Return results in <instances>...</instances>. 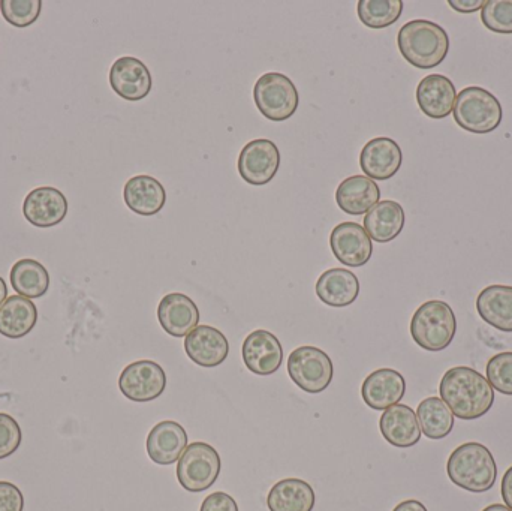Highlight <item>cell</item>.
<instances>
[{
    "label": "cell",
    "instance_id": "cell-25",
    "mask_svg": "<svg viewBox=\"0 0 512 511\" xmlns=\"http://www.w3.org/2000/svg\"><path fill=\"white\" fill-rule=\"evenodd\" d=\"M405 221V210L397 201H379L364 216V230L376 243H388L400 236Z\"/></svg>",
    "mask_w": 512,
    "mask_h": 511
},
{
    "label": "cell",
    "instance_id": "cell-7",
    "mask_svg": "<svg viewBox=\"0 0 512 511\" xmlns=\"http://www.w3.org/2000/svg\"><path fill=\"white\" fill-rule=\"evenodd\" d=\"M256 108L273 122H283L294 116L298 108V92L292 80L279 72L259 77L254 87Z\"/></svg>",
    "mask_w": 512,
    "mask_h": 511
},
{
    "label": "cell",
    "instance_id": "cell-34",
    "mask_svg": "<svg viewBox=\"0 0 512 511\" xmlns=\"http://www.w3.org/2000/svg\"><path fill=\"white\" fill-rule=\"evenodd\" d=\"M486 375L493 390L512 396V351L493 356L487 363Z\"/></svg>",
    "mask_w": 512,
    "mask_h": 511
},
{
    "label": "cell",
    "instance_id": "cell-24",
    "mask_svg": "<svg viewBox=\"0 0 512 511\" xmlns=\"http://www.w3.org/2000/svg\"><path fill=\"white\" fill-rule=\"evenodd\" d=\"M360 282L354 273L346 269H330L319 276L316 296L331 308H346L357 300Z\"/></svg>",
    "mask_w": 512,
    "mask_h": 511
},
{
    "label": "cell",
    "instance_id": "cell-16",
    "mask_svg": "<svg viewBox=\"0 0 512 511\" xmlns=\"http://www.w3.org/2000/svg\"><path fill=\"white\" fill-rule=\"evenodd\" d=\"M406 393V381L394 369H378L364 380L361 396L364 404L375 411H385L402 401Z\"/></svg>",
    "mask_w": 512,
    "mask_h": 511
},
{
    "label": "cell",
    "instance_id": "cell-1",
    "mask_svg": "<svg viewBox=\"0 0 512 511\" xmlns=\"http://www.w3.org/2000/svg\"><path fill=\"white\" fill-rule=\"evenodd\" d=\"M439 393L451 413L466 422L486 416L495 404V390L489 380L468 366H456L445 372Z\"/></svg>",
    "mask_w": 512,
    "mask_h": 511
},
{
    "label": "cell",
    "instance_id": "cell-19",
    "mask_svg": "<svg viewBox=\"0 0 512 511\" xmlns=\"http://www.w3.org/2000/svg\"><path fill=\"white\" fill-rule=\"evenodd\" d=\"M186 447H188V434L182 425L173 420L158 423L147 437L146 449L149 458L162 467L179 462Z\"/></svg>",
    "mask_w": 512,
    "mask_h": 511
},
{
    "label": "cell",
    "instance_id": "cell-13",
    "mask_svg": "<svg viewBox=\"0 0 512 511\" xmlns=\"http://www.w3.org/2000/svg\"><path fill=\"white\" fill-rule=\"evenodd\" d=\"M242 356L252 374L268 377L279 371L283 362V348L273 333L255 330L245 339Z\"/></svg>",
    "mask_w": 512,
    "mask_h": 511
},
{
    "label": "cell",
    "instance_id": "cell-27",
    "mask_svg": "<svg viewBox=\"0 0 512 511\" xmlns=\"http://www.w3.org/2000/svg\"><path fill=\"white\" fill-rule=\"evenodd\" d=\"M38 321V309L32 300L11 296L0 306V335L21 339L29 335Z\"/></svg>",
    "mask_w": 512,
    "mask_h": 511
},
{
    "label": "cell",
    "instance_id": "cell-32",
    "mask_svg": "<svg viewBox=\"0 0 512 511\" xmlns=\"http://www.w3.org/2000/svg\"><path fill=\"white\" fill-rule=\"evenodd\" d=\"M41 9V0H0L3 18L15 27H27L35 23Z\"/></svg>",
    "mask_w": 512,
    "mask_h": 511
},
{
    "label": "cell",
    "instance_id": "cell-8",
    "mask_svg": "<svg viewBox=\"0 0 512 511\" xmlns=\"http://www.w3.org/2000/svg\"><path fill=\"white\" fill-rule=\"evenodd\" d=\"M288 374L295 386L310 395L324 392L333 381V362L316 347H300L288 359Z\"/></svg>",
    "mask_w": 512,
    "mask_h": 511
},
{
    "label": "cell",
    "instance_id": "cell-28",
    "mask_svg": "<svg viewBox=\"0 0 512 511\" xmlns=\"http://www.w3.org/2000/svg\"><path fill=\"white\" fill-rule=\"evenodd\" d=\"M316 495L309 483L300 479L277 482L268 492L267 506L270 511H312Z\"/></svg>",
    "mask_w": 512,
    "mask_h": 511
},
{
    "label": "cell",
    "instance_id": "cell-36",
    "mask_svg": "<svg viewBox=\"0 0 512 511\" xmlns=\"http://www.w3.org/2000/svg\"><path fill=\"white\" fill-rule=\"evenodd\" d=\"M24 497L17 486L0 482V511H23Z\"/></svg>",
    "mask_w": 512,
    "mask_h": 511
},
{
    "label": "cell",
    "instance_id": "cell-38",
    "mask_svg": "<svg viewBox=\"0 0 512 511\" xmlns=\"http://www.w3.org/2000/svg\"><path fill=\"white\" fill-rule=\"evenodd\" d=\"M450 6L454 11L462 12V14H472L478 9H483L484 0H450Z\"/></svg>",
    "mask_w": 512,
    "mask_h": 511
},
{
    "label": "cell",
    "instance_id": "cell-29",
    "mask_svg": "<svg viewBox=\"0 0 512 511\" xmlns=\"http://www.w3.org/2000/svg\"><path fill=\"white\" fill-rule=\"evenodd\" d=\"M11 285L14 291H17L18 296L26 297V299H39L45 296L50 287V275L47 269L42 266L38 261L24 258V260L17 261L12 266Z\"/></svg>",
    "mask_w": 512,
    "mask_h": 511
},
{
    "label": "cell",
    "instance_id": "cell-22",
    "mask_svg": "<svg viewBox=\"0 0 512 511\" xmlns=\"http://www.w3.org/2000/svg\"><path fill=\"white\" fill-rule=\"evenodd\" d=\"M123 198L131 212L141 216H153L164 209L167 192L164 185L155 177L141 174L126 182Z\"/></svg>",
    "mask_w": 512,
    "mask_h": 511
},
{
    "label": "cell",
    "instance_id": "cell-2",
    "mask_svg": "<svg viewBox=\"0 0 512 511\" xmlns=\"http://www.w3.org/2000/svg\"><path fill=\"white\" fill-rule=\"evenodd\" d=\"M402 56L415 68L432 69L441 65L450 51L447 30L429 20H412L397 36Z\"/></svg>",
    "mask_w": 512,
    "mask_h": 511
},
{
    "label": "cell",
    "instance_id": "cell-39",
    "mask_svg": "<svg viewBox=\"0 0 512 511\" xmlns=\"http://www.w3.org/2000/svg\"><path fill=\"white\" fill-rule=\"evenodd\" d=\"M501 494L505 506L512 510V467L508 468L504 479H502Z\"/></svg>",
    "mask_w": 512,
    "mask_h": 511
},
{
    "label": "cell",
    "instance_id": "cell-40",
    "mask_svg": "<svg viewBox=\"0 0 512 511\" xmlns=\"http://www.w3.org/2000/svg\"><path fill=\"white\" fill-rule=\"evenodd\" d=\"M393 511H429L423 503L417 500H408L394 507Z\"/></svg>",
    "mask_w": 512,
    "mask_h": 511
},
{
    "label": "cell",
    "instance_id": "cell-14",
    "mask_svg": "<svg viewBox=\"0 0 512 511\" xmlns=\"http://www.w3.org/2000/svg\"><path fill=\"white\" fill-rule=\"evenodd\" d=\"M402 162V149L388 137L373 138L361 150V170L372 180L391 179L402 167Z\"/></svg>",
    "mask_w": 512,
    "mask_h": 511
},
{
    "label": "cell",
    "instance_id": "cell-4",
    "mask_svg": "<svg viewBox=\"0 0 512 511\" xmlns=\"http://www.w3.org/2000/svg\"><path fill=\"white\" fill-rule=\"evenodd\" d=\"M456 332V314L453 308L442 300L423 303L412 317V339L423 350L432 353L447 350L454 341Z\"/></svg>",
    "mask_w": 512,
    "mask_h": 511
},
{
    "label": "cell",
    "instance_id": "cell-26",
    "mask_svg": "<svg viewBox=\"0 0 512 511\" xmlns=\"http://www.w3.org/2000/svg\"><path fill=\"white\" fill-rule=\"evenodd\" d=\"M477 311L481 320L501 332L512 333V287L490 285L477 299Z\"/></svg>",
    "mask_w": 512,
    "mask_h": 511
},
{
    "label": "cell",
    "instance_id": "cell-20",
    "mask_svg": "<svg viewBox=\"0 0 512 511\" xmlns=\"http://www.w3.org/2000/svg\"><path fill=\"white\" fill-rule=\"evenodd\" d=\"M456 99V86L445 75H427L418 84V107L430 119H445L450 116L453 113Z\"/></svg>",
    "mask_w": 512,
    "mask_h": 511
},
{
    "label": "cell",
    "instance_id": "cell-37",
    "mask_svg": "<svg viewBox=\"0 0 512 511\" xmlns=\"http://www.w3.org/2000/svg\"><path fill=\"white\" fill-rule=\"evenodd\" d=\"M200 511H239V506L231 495L215 492L203 501Z\"/></svg>",
    "mask_w": 512,
    "mask_h": 511
},
{
    "label": "cell",
    "instance_id": "cell-12",
    "mask_svg": "<svg viewBox=\"0 0 512 511\" xmlns=\"http://www.w3.org/2000/svg\"><path fill=\"white\" fill-rule=\"evenodd\" d=\"M110 84L120 98L137 102L149 95L153 80L149 68L140 59L123 56L111 66Z\"/></svg>",
    "mask_w": 512,
    "mask_h": 511
},
{
    "label": "cell",
    "instance_id": "cell-10",
    "mask_svg": "<svg viewBox=\"0 0 512 511\" xmlns=\"http://www.w3.org/2000/svg\"><path fill=\"white\" fill-rule=\"evenodd\" d=\"M239 173L252 186H264L274 179L280 167V152L267 138L251 141L239 156Z\"/></svg>",
    "mask_w": 512,
    "mask_h": 511
},
{
    "label": "cell",
    "instance_id": "cell-9",
    "mask_svg": "<svg viewBox=\"0 0 512 511\" xmlns=\"http://www.w3.org/2000/svg\"><path fill=\"white\" fill-rule=\"evenodd\" d=\"M167 387V375L158 363L140 360L123 369L119 389L132 402H150L158 399Z\"/></svg>",
    "mask_w": 512,
    "mask_h": 511
},
{
    "label": "cell",
    "instance_id": "cell-5",
    "mask_svg": "<svg viewBox=\"0 0 512 511\" xmlns=\"http://www.w3.org/2000/svg\"><path fill=\"white\" fill-rule=\"evenodd\" d=\"M454 120L472 134H490L499 128L504 110L499 99L483 87H466L457 95Z\"/></svg>",
    "mask_w": 512,
    "mask_h": 511
},
{
    "label": "cell",
    "instance_id": "cell-17",
    "mask_svg": "<svg viewBox=\"0 0 512 511\" xmlns=\"http://www.w3.org/2000/svg\"><path fill=\"white\" fill-rule=\"evenodd\" d=\"M185 351L192 362L203 368H216L227 360L230 344L221 330L198 326L185 338Z\"/></svg>",
    "mask_w": 512,
    "mask_h": 511
},
{
    "label": "cell",
    "instance_id": "cell-31",
    "mask_svg": "<svg viewBox=\"0 0 512 511\" xmlns=\"http://www.w3.org/2000/svg\"><path fill=\"white\" fill-rule=\"evenodd\" d=\"M358 18L370 29H385L393 26L403 12L402 0H360Z\"/></svg>",
    "mask_w": 512,
    "mask_h": 511
},
{
    "label": "cell",
    "instance_id": "cell-18",
    "mask_svg": "<svg viewBox=\"0 0 512 511\" xmlns=\"http://www.w3.org/2000/svg\"><path fill=\"white\" fill-rule=\"evenodd\" d=\"M162 329L173 338H186L200 323V311L191 297L182 293L167 294L158 306Z\"/></svg>",
    "mask_w": 512,
    "mask_h": 511
},
{
    "label": "cell",
    "instance_id": "cell-35",
    "mask_svg": "<svg viewBox=\"0 0 512 511\" xmlns=\"http://www.w3.org/2000/svg\"><path fill=\"white\" fill-rule=\"evenodd\" d=\"M20 426L8 414L0 413V461L17 452L21 444Z\"/></svg>",
    "mask_w": 512,
    "mask_h": 511
},
{
    "label": "cell",
    "instance_id": "cell-42",
    "mask_svg": "<svg viewBox=\"0 0 512 511\" xmlns=\"http://www.w3.org/2000/svg\"><path fill=\"white\" fill-rule=\"evenodd\" d=\"M483 511H512L508 509L507 506H502V504H492V506L486 507Z\"/></svg>",
    "mask_w": 512,
    "mask_h": 511
},
{
    "label": "cell",
    "instance_id": "cell-41",
    "mask_svg": "<svg viewBox=\"0 0 512 511\" xmlns=\"http://www.w3.org/2000/svg\"><path fill=\"white\" fill-rule=\"evenodd\" d=\"M6 296H8V287H6L5 281L0 278V306L5 303Z\"/></svg>",
    "mask_w": 512,
    "mask_h": 511
},
{
    "label": "cell",
    "instance_id": "cell-23",
    "mask_svg": "<svg viewBox=\"0 0 512 511\" xmlns=\"http://www.w3.org/2000/svg\"><path fill=\"white\" fill-rule=\"evenodd\" d=\"M381 200V189L367 176H351L340 183L336 203L342 212L360 216L369 212Z\"/></svg>",
    "mask_w": 512,
    "mask_h": 511
},
{
    "label": "cell",
    "instance_id": "cell-6",
    "mask_svg": "<svg viewBox=\"0 0 512 511\" xmlns=\"http://www.w3.org/2000/svg\"><path fill=\"white\" fill-rule=\"evenodd\" d=\"M222 462L218 450L207 443L186 447L177 464V479L185 491L200 494L215 485L221 474Z\"/></svg>",
    "mask_w": 512,
    "mask_h": 511
},
{
    "label": "cell",
    "instance_id": "cell-11",
    "mask_svg": "<svg viewBox=\"0 0 512 511\" xmlns=\"http://www.w3.org/2000/svg\"><path fill=\"white\" fill-rule=\"evenodd\" d=\"M334 257L348 267H363L373 254L372 239L357 222H343L337 225L330 236Z\"/></svg>",
    "mask_w": 512,
    "mask_h": 511
},
{
    "label": "cell",
    "instance_id": "cell-21",
    "mask_svg": "<svg viewBox=\"0 0 512 511\" xmlns=\"http://www.w3.org/2000/svg\"><path fill=\"white\" fill-rule=\"evenodd\" d=\"M379 429L385 441L397 449H409L421 440L417 413L408 405L397 404L385 410L379 420Z\"/></svg>",
    "mask_w": 512,
    "mask_h": 511
},
{
    "label": "cell",
    "instance_id": "cell-33",
    "mask_svg": "<svg viewBox=\"0 0 512 511\" xmlns=\"http://www.w3.org/2000/svg\"><path fill=\"white\" fill-rule=\"evenodd\" d=\"M481 21L490 32L511 35L512 0H487L481 9Z\"/></svg>",
    "mask_w": 512,
    "mask_h": 511
},
{
    "label": "cell",
    "instance_id": "cell-15",
    "mask_svg": "<svg viewBox=\"0 0 512 511\" xmlns=\"http://www.w3.org/2000/svg\"><path fill=\"white\" fill-rule=\"evenodd\" d=\"M68 200L59 189L41 186L29 192L23 203V215L39 228L54 227L65 219Z\"/></svg>",
    "mask_w": 512,
    "mask_h": 511
},
{
    "label": "cell",
    "instance_id": "cell-3",
    "mask_svg": "<svg viewBox=\"0 0 512 511\" xmlns=\"http://www.w3.org/2000/svg\"><path fill=\"white\" fill-rule=\"evenodd\" d=\"M447 473L451 482L472 494H484L495 486L498 465L492 452L480 443H466L450 455Z\"/></svg>",
    "mask_w": 512,
    "mask_h": 511
},
{
    "label": "cell",
    "instance_id": "cell-30",
    "mask_svg": "<svg viewBox=\"0 0 512 511\" xmlns=\"http://www.w3.org/2000/svg\"><path fill=\"white\" fill-rule=\"evenodd\" d=\"M417 419L421 432L429 440L447 438L454 429V414L441 398L424 399L418 405Z\"/></svg>",
    "mask_w": 512,
    "mask_h": 511
}]
</instances>
